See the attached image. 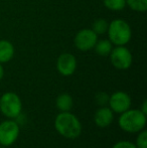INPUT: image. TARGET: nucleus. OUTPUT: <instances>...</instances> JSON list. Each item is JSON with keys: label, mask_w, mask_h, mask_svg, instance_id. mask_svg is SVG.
<instances>
[{"label": "nucleus", "mask_w": 147, "mask_h": 148, "mask_svg": "<svg viewBox=\"0 0 147 148\" xmlns=\"http://www.w3.org/2000/svg\"><path fill=\"white\" fill-rule=\"evenodd\" d=\"M57 131L66 138L75 139L82 132V125L79 119L70 112H62L57 116L55 121Z\"/></svg>", "instance_id": "1"}, {"label": "nucleus", "mask_w": 147, "mask_h": 148, "mask_svg": "<svg viewBox=\"0 0 147 148\" xmlns=\"http://www.w3.org/2000/svg\"><path fill=\"white\" fill-rule=\"evenodd\" d=\"M119 126L126 132L136 133L143 130L146 125V115L140 110H130L121 113Z\"/></svg>", "instance_id": "2"}, {"label": "nucleus", "mask_w": 147, "mask_h": 148, "mask_svg": "<svg viewBox=\"0 0 147 148\" xmlns=\"http://www.w3.org/2000/svg\"><path fill=\"white\" fill-rule=\"evenodd\" d=\"M109 40L112 45H125L131 39V27L123 19H115L109 23L108 30Z\"/></svg>", "instance_id": "3"}, {"label": "nucleus", "mask_w": 147, "mask_h": 148, "mask_svg": "<svg viewBox=\"0 0 147 148\" xmlns=\"http://www.w3.org/2000/svg\"><path fill=\"white\" fill-rule=\"evenodd\" d=\"M22 104L20 98L12 92L3 94L0 98V111L8 118H16L20 115Z\"/></svg>", "instance_id": "4"}, {"label": "nucleus", "mask_w": 147, "mask_h": 148, "mask_svg": "<svg viewBox=\"0 0 147 148\" xmlns=\"http://www.w3.org/2000/svg\"><path fill=\"white\" fill-rule=\"evenodd\" d=\"M111 62L118 70H127L132 64V53L124 45H117V47L112 49L110 53Z\"/></svg>", "instance_id": "5"}, {"label": "nucleus", "mask_w": 147, "mask_h": 148, "mask_svg": "<svg viewBox=\"0 0 147 148\" xmlns=\"http://www.w3.org/2000/svg\"><path fill=\"white\" fill-rule=\"evenodd\" d=\"M19 135V127L17 123L11 120L4 121L0 124V144L4 146L12 145Z\"/></svg>", "instance_id": "6"}, {"label": "nucleus", "mask_w": 147, "mask_h": 148, "mask_svg": "<svg viewBox=\"0 0 147 148\" xmlns=\"http://www.w3.org/2000/svg\"><path fill=\"white\" fill-rule=\"evenodd\" d=\"M97 40H98V35L91 28H84L76 34L74 43L79 51H88L94 49Z\"/></svg>", "instance_id": "7"}, {"label": "nucleus", "mask_w": 147, "mask_h": 148, "mask_svg": "<svg viewBox=\"0 0 147 148\" xmlns=\"http://www.w3.org/2000/svg\"><path fill=\"white\" fill-rule=\"evenodd\" d=\"M110 108L115 113H123L130 109L131 106V98L125 92H115L109 99Z\"/></svg>", "instance_id": "8"}, {"label": "nucleus", "mask_w": 147, "mask_h": 148, "mask_svg": "<svg viewBox=\"0 0 147 148\" xmlns=\"http://www.w3.org/2000/svg\"><path fill=\"white\" fill-rule=\"evenodd\" d=\"M57 69L63 76H72L77 69V60L75 56L69 53H62L57 59Z\"/></svg>", "instance_id": "9"}, {"label": "nucleus", "mask_w": 147, "mask_h": 148, "mask_svg": "<svg viewBox=\"0 0 147 148\" xmlns=\"http://www.w3.org/2000/svg\"><path fill=\"white\" fill-rule=\"evenodd\" d=\"M114 118L113 111L109 108H101L95 113V123L100 128H106L112 123Z\"/></svg>", "instance_id": "10"}, {"label": "nucleus", "mask_w": 147, "mask_h": 148, "mask_svg": "<svg viewBox=\"0 0 147 148\" xmlns=\"http://www.w3.org/2000/svg\"><path fill=\"white\" fill-rule=\"evenodd\" d=\"M14 56V47L10 41L0 40V64L8 62Z\"/></svg>", "instance_id": "11"}, {"label": "nucleus", "mask_w": 147, "mask_h": 148, "mask_svg": "<svg viewBox=\"0 0 147 148\" xmlns=\"http://www.w3.org/2000/svg\"><path fill=\"white\" fill-rule=\"evenodd\" d=\"M55 104H57V109L61 110L62 112H69L73 108L74 101L71 95H69L67 93H64L57 98Z\"/></svg>", "instance_id": "12"}, {"label": "nucleus", "mask_w": 147, "mask_h": 148, "mask_svg": "<svg viewBox=\"0 0 147 148\" xmlns=\"http://www.w3.org/2000/svg\"><path fill=\"white\" fill-rule=\"evenodd\" d=\"M94 49L97 55L101 56V57H107L110 55L112 49H113V45L109 39H101V40H97Z\"/></svg>", "instance_id": "13"}, {"label": "nucleus", "mask_w": 147, "mask_h": 148, "mask_svg": "<svg viewBox=\"0 0 147 148\" xmlns=\"http://www.w3.org/2000/svg\"><path fill=\"white\" fill-rule=\"evenodd\" d=\"M108 26H109V22L107 21L106 19H104V18H99V19H96L94 21L92 30L94 31L97 35H102L107 32Z\"/></svg>", "instance_id": "14"}, {"label": "nucleus", "mask_w": 147, "mask_h": 148, "mask_svg": "<svg viewBox=\"0 0 147 148\" xmlns=\"http://www.w3.org/2000/svg\"><path fill=\"white\" fill-rule=\"evenodd\" d=\"M105 7L111 11H121L125 8V0H103Z\"/></svg>", "instance_id": "15"}, {"label": "nucleus", "mask_w": 147, "mask_h": 148, "mask_svg": "<svg viewBox=\"0 0 147 148\" xmlns=\"http://www.w3.org/2000/svg\"><path fill=\"white\" fill-rule=\"evenodd\" d=\"M126 5L137 12H145L147 9V0H125Z\"/></svg>", "instance_id": "16"}, {"label": "nucleus", "mask_w": 147, "mask_h": 148, "mask_svg": "<svg viewBox=\"0 0 147 148\" xmlns=\"http://www.w3.org/2000/svg\"><path fill=\"white\" fill-rule=\"evenodd\" d=\"M136 147L137 148H147V131L143 130L139 133L136 139Z\"/></svg>", "instance_id": "17"}, {"label": "nucleus", "mask_w": 147, "mask_h": 148, "mask_svg": "<svg viewBox=\"0 0 147 148\" xmlns=\"http://www.w3.org/2000/svg\"><path fill=\"white\" fill-rule=\"evenodd\" d=\"M113 148H137L136 145L133 143L129 142V141H119L113 146Z\"/></svg>", "instance_id": "18"}, {"label": "nucleus", "mask_w": 147, "mask_h": 148, "mask_svg": "<svg viewBox=\"0 0 147 148\" xmlns=\"http://www.w3.org/2000/svg\"><path fill=\"white\" fill-rule=\"evenodd\" d=\"M97 98H98V104H104L106 101H108V96L105 93H99Z\"/></svg>", "instance_id": "19"}, {"label": "nucleus", "mask_w": 147, "mask_h": 148, "mask_svg": "<svg viewBox=\"0 0 147 148\" xmlns=\"http://www.w3.org/2000/svg\"><path fill=\"white\" fill-rule=\"evenodd\" d=\"M140 111L145 114V115L147 114V102L146 101L143 102V104H142V110H140Z\"/></svg>", "instance_id": "20"}, {"label": "nucleus", "mask_w": 147, "mask_h": 148, "mask_svg": "<svg viewBox=\"0 0 147 148\" xmlns=\"http://www.w3.org/2000/svg\"><path fill=\"white\" fill-rule=\"evenodd\" d=\"M3 76H4V70H3V66L0 64V80L3 78Z\"/></svg>", "instance_id": "21"}, {"label": "nucleus", "mask_w": 147, "mask_h": 148, "mask_svg": "<svg viewBox=\"0 0 147 148\" xmlns=\"http://www.w3.org/2000/svg\"><path fill=\"white\" fill-rule=\"evenodd\" d=\"M2 148H5V147H2Z\"/></svg>", "instance_id": "22"}]
</instances>
